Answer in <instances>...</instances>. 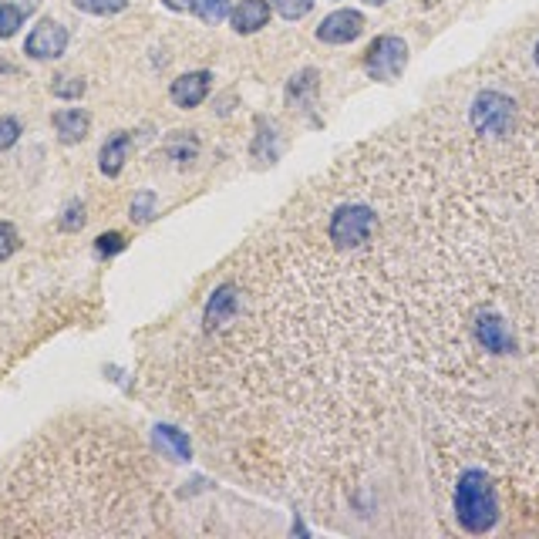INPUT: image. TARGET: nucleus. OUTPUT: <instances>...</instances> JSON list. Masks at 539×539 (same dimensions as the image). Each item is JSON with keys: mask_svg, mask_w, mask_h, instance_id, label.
Listing matches in <instances>:
<instances>
[{"mask_svg": "<svg viewBox=\"0 0 539 539\" xmlns=\"http://www.w3.org/2000/svg\"><path fill=\"white\" fill-rule=\"evenodd\" d=\"M199 418L327 522L539 533V7L206 297Z\"/></svg>", "mask_w": 539, "mask_h": 539, "instance_id": "1", "label": "nucleus"}, {"mask_svg": "<svg viewBox=\"0 0 539 539\" xmlns=\"http://www.w3.org/2000/svg\"><path fill=\"white\" fill-rule=\"evenodd\" d=\"M404 61H408V44L402 37H394V34H381L368 48L364 71L374 82H394L404 71Z\"/></svg>", "mask_w": 539, "mask_h": 539, "instance_id": "2", "label": "nucleus"}, {"mask_svg": "<svg viewBox=\"0 0 539 539\" xmlns=\"http://www.w3.org/2000/svg\"><path fill=\"white\" fill-rule=\"evenodd\" d=\"M67 51V27L44 17L24 41V54H31L34 61H54Z\"/></svg>", "mask_w": 539, "mask_h": 539, "instance_id": "3", "label": "nucleus"}, {"mask_svg": "<svg viewBox=\"0 0 539 539\" xmlns=\"http://www.w3.org/2000/svg\"><path fill=\"white\" fill-rule=\"evenodd\" d=\"M364 31V17L357 14V11H334V14H327L320 20L317 27V37L324 44H351L354 37H361Z\"/></svg>", "mask_w": 539, "mask_h": 539, "instance_id": "4", "label": "nucleus"}, {"mask_svg": "<svg viewBox=\"0 0 539 539\" xmlns=\"http://www.w3.org/2000/svg\"><path fill=\"white\" fill-rule=\"evenodd\" d=\"M209 82H213V74L209 71H189V74H179L176 82H172V101L179 105V108H199L206 95H209Z\"/></svg>", "mask_w": 539, "mask_h": 539, "instance_id": "5", "label": "nucleus"}, {"mask_svg": "<svg viewBox=\"0 0 539 539\" xmlns=\"http://www.w3.org/2000/svg\"><path fill=\"white\" fill-rule=\"evenodd\" d=\"M51 125H54V132L65 145H78L91 132V115L84 108H61V112L51 115Z\"/></svg>", "mask_w": 539, "mask_h": 539, "instance_id": "6", "label": "nucleus"}, {"mask_svg": "<svg viewBox=\"0 0 539 539\" xmlns=\"http://www.w3.org/2000/svg\"><path fill=\"white\" fill-rule=\"evenodd\" d=\"M270 20V0H239L230 11V24L236 34H253L267 27Z\"/></svg>", "mask_w": 539, "mask_h": 539, "instance_id": "7", "label": "nucleus"}, {"mask_svg": "<svg viewBox=\"0 0 539 539\" xmlns=\"http://www.w3.org/2000/svg\"><path fill=\"white\" fill-rule=\"evenodd\" d=\"M152 438H155V445H159L172 462H189V458H192V441H189V435H185L183 428H176V425H155V428H152Z\"/></svg>", "mask_w": 539, "mask_h": 539, "instance_id": "8", "label": "nucleus"}, {"mask_svg": "<svg viewBox=\"0 0 539 539\" xmlns=\"http://www.w3.org/2000/svg\"><path fill=\"white\" fill-rule=\"evenodd\" d=\"M129 149H132V135L129 132H115L98 152V168L108 176V179H115L118 172L125 168V159H129Z\"/></svg>", "mask_w": 539, "mask_h": 539, "instance_id": "9", "label": "nucleus"}, {"mask_svg": "<svg viewBox=\"0 0 539 539\" xmlns=\"http://www.w3.org/2000/svg\"><path fill=\"white\" fill-rule=\"evenodd\" d=\"M196 152H199V142H196V135L192 132H172L166 142V155L168 159H176V162H192L196 159Z\"/></svg>", "mask_w": 539, "mask_h": 539, "instance_id": "10", "label": "nucleus"}, {"mask_svg": "<svg viewBox=\"0 0 539 539\" xmlns=\"http://www.w3.org/2000/svg\"><path fill=\"white\" fill-rule=\"evenodd\" d=\"M192 14L202 24H219L223 17H230V0H192Z\"/></svg>", "mask_w": 539, "mask_h": 539, "instance_id": "11", "label": "nucleus"}, {"mask_svg": "<svg viewBox=\"0 0 539 539\" xmlns=\"http://www.w3.org/2000/svg\"><path fill=\"white\" fill-rule=\"evenodd\" d=\"M24 24V7H17V4H0V41H7V37H14L17 27Z\"/></svg>", "mask_w": 539, "mask_h": 539, "instance_id": "12", "label": "nucleus"}, {"mask_svg": "<svg viewBox=\"0 0 539 539\" xmlns=\"http://www.w3.org/2000/svg\"><path fill=\"white\" fill-rule=\"evenodd\" d=\"M71 4H74L78 11H84V14H95V17H112L129 7V0H71Z\"/></svg>", "mask_w": 539, "mask_h": 539, "instance_id": "13", "label": "nucleus"}, {"mask_svg": "<svg viewBox=\"0 0 539 539\" xmlns=\"http://www.w3.org/2000/svg\"><path fill=\"white\" fill-rule=\"evenodd\" d=\"M20 250V233H17L14 223H0V263L11 260Z\"/></svg>", "mask_w": 539, "mask_h": 539, "instance_id": "14", "label": "nucleus"}, {"mask_svg": "<svg viewBox=\"0 0 539 539\" xmlns=\"http://www.w3.org/2000/svg\"><path fill=\"white\" fill-rule=\"evenodd\" d=\"M152 213H155V192H152V189H142L132 199V223H149Z\"/></svg>", "mask_w": 539, "mask_h": 539, "instance_id": "15", "label": "nucleus"}, {"mask_svg": "<svg viewBox=\"0 0 539 539\" xmlns=\"http://www.w3.org/2000/svg\"><path fill=\"white\" fill-rule=\"evenodd\" d=\"M270 4L277 7V14L284 17V20H301L314 7V0H270Z\"/></svg>", "mask_w": 539, "mask_h": 539, "instance_id": "16", "label": "nucleus"}, {"mask_svg": "<svg viewBox=\"0 0 539 539\" xmlns=\"http://www.w3.org/2000/svg\"><path fill=\"white\" fill-rule=\"evenodd\" d=\"M51 91H54L58 98H82L84 82L82 78H67V74H61V78H54V82H51Z\"/></svg>", "mask_w": 539, "mask_h": 539, "instance_id": "17", "label": "nucleus"}, {"mask_svg": "<svg viewBox=\"0 0 539 539\" xmlns=\"http://www.w3.org/2000/svg\"><path fill=\"white\" fill-rule=\"evenodd\" d=\"M17 138H20V121L14 115H0V152L17 145Z\"/></svg>", "mask_w": 539, "mask_h": 539, "instance_id": "18", "label": "nucleus"}, {"mask_svg": "<svg viewBox=\"0 0 539 539\" xmlns=\"http://www.w3.org/2000/svg\"><path fill=\"white\" fill-rule=\"evenodd\" d=\"M95 250L101 253V256H115V253L125 250V236L121 233H105L95 239Z\"/></svg>", "mask_w": 539, "mask_h": 539, "instance_id": "19", "label": "nucleus"}, {"mask_svg": "<svg viewBox=\"0 0 539 539\" xmlns=\"http://www.w3.org/2000/svg\"><path fill=\"white\" fill-rule=\"evenodd\" d=\"M84 226V206L78 199L71 202V206H67L65 209V219H61V230H65V233H74V230H82Z\"/></svg>", "mask_w": 539, "mask_h": 539, "instance_id": "20", "label": "nucleus"}, {"mask_svg": "<svg viewBox=\"0 0 539 539\" xmlns=\"http://www.w3.org/2000/svg\"><path fill=\"white\" fill-rule=\"evenodd\" d=\"M168 11H192V0H162Z\"/></svg>", "mask_w": 539, "mask_h": 539, "instance_id": "21", "label": "nucleus"}, {"mask_svg": "<svg viewBox=\"0 0 539 539\" xmlns=\"http://www.w3.org/2000/svg\"><path fill=\"white\" fill-rule=\"evenodd\" d=\"M368 4H385V0H368Z\"/></svg>", "mask_w": 539, "mask_h": 539, "instance_id": "22", "label": "nucleus"}]
</instances>
